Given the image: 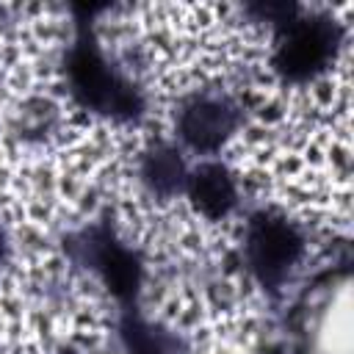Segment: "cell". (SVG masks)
<instances>
[{
    "label": "cell",
    "instance_id": "6da1fadb",
    "mask_svg": "<svg viewBox=\"0 0 354 354\" xmlns=\"http://www.w3.org/2000/svg\"><path fill=\"white\" fill-rule=\"evenodd\" d=\"M66 80L72 97L86 111L116 122H136L144 113L141 91L102 55L94 33L86 28L66 50Z\"/></svg>",
    "mask_w": 354,
    "mask_h": 354
},
{
    "label": "cell",
    "instance_id": "7a4b0ae2",
    "mask_svg": "<svg viewBox=\"0 0 354 354\" xmlns=\"http://www.w3.org/2000/svg\"><path fill=\"white\" fill-rule=\"evenodd\" d=\"M343 28L337 19L324 14H296L277 30L274 72L285 83H310L326 72L340 50Z\"/></svg>",
    "mask_w": 354,
    "mask_h": 354
},
{
    "label": "cell",
    "instance_id": "3957f363",
    "mask_svg": "<svg viewBox=\"0 0 354 354\" xmlns=\"http://www.w3.org/2000/svg\"><path fill=\"white\" fill-rule=\"evenodd\" d=\"M304 254L301 230L279 213H254L243 235V257L266 290H279Z\"/></svg>",
    "mask_w": 354,
    "mask_h": 354
},
{
    "label": "cell",
    "instance_id": "277c9868",
    "mask_svg": "<svg viewBox=\"0 0 354 354\" xmlns=\"http://www.w3.org/2000/svg\"><path fill=\"white\" fill-rule=\"evenodd\" d=\"M72 246L80 263H86L100 277V282L108 288L111 296H116L119 301H133L138 296L144 279L141 257L130 246H124L113 230L102 224L88 227L75 238Z\"/></svg>",
    "mask_w": 354,
    "mask_h": 354
},
{
    "label": "cell",
    "instance_id": "5b68a950",
    "mask_svg": "<svg viewBox=\"0 0 354 354\" xmlns=\"http://www.w3.org/2000/svg\"><path fill=\"white\" fill-rule=\"evenodd\" d=\"M238 127V108L227 97L216 94H199L183 105L177 113V136L180 141L199 152L213 155L227 144V138Z\"/></svg>",
    "mask_w": 354,
    "mask_h": 354
},
{
    "label": "cell",
    "instance_id": "8992f818",
    "mask_svg": "<svg viewBox=\"0 0 354 354\" xmlns=\"http://www.w3.org/2000/svg\"><path fill=\"white\" fill-rule=\"evenodd\" d=\"M183 191L188 194L194 210L202 213L210 221L227 218L238 205L235 177L218 160H207V163H199L196 169H191L188 177H185V188Z\"/></svg>",
    "mask_w": 354,
    "mask_h": 354
},
{
    "label": "cell",
    "instance_id": "52a82bcc",
    "mask_svg": "<svg viewBox=\"0 0 354 354\" xmlns=\"http://www.w3.org/2000/svg\"><path fill=\"white\" fill-rule=\"evenodd\" d=\"M141 177L147 183V188L158 196H174L185 188V177H188V169H185V160L183 155L169 147V144H155L144 160H141Z\"/></svg>",
    "mask_w": 354,
    "mask_h": 354
},
{
    "label": "cell",
    "instance_id": "ba28073f",
    "mask_svg": "<svg viewBox=\"0 0 354 354\" xmlns=\"http://www.w3.org/2000/svg\"><path fill=\"white\" fill-rule=\"evenodd\" d=\"M122 343L127 354H177V340L136 313L122 318Z\"/></svg>",
    "mask_w": 354,
    "mask_h": 354
},
{
    "label": "cell",
    "instance_id": "9c48e42d",
    "mask_svg": "<svg viewBox=\"0 0 354 354\" xmlns=\"http://www.w3.org/2000/svg\"><path fill=\"white\" fill-rule=\"evenodd\" d=\"M3 260H6V241H3V232H0V266H3Z\"/></svg>",
    "mask_w": 354,
    "mask_h": 354
}]
</instances>
